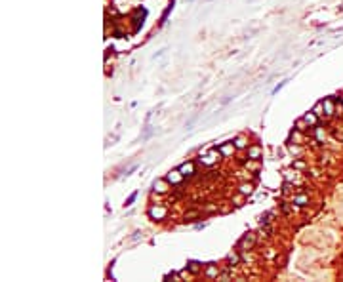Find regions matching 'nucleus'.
<instances>
[{
	"instance_id": "obj_1",
	"label": "nucleus",
	"mask_w": 343,
	"mask_h": 282,
	"mask_svg": "<svg viewBox=\"0 0 343 282\" xmlns=\"http://www.w3.org/2000/svg\"><path fill=\"white\" fill-rule=\"evenodd\" d=\"M179 172H181L183 175H193V174H195V166H193V164H183V166L179 168Z\"/></svg>"
},
{
	"instance_id": "obj_2",
	"label": "nucleus",
	"mask_w": 343,
	"mask_h": 282,
	"mask_svg": "<svg viewBox=\"0 0 343 282\" xmlns=\"http://www.w3.org/2000/svg\"><path fill=\"white\" fill-rule=\"evenodd\" d=\"M181 177H183V174L178 170V172H172V174L168 175V181H172V183H179V181H181Z\"/></svg>"
},
{
	"instance_id": "obj_3",
	"label": "nucleus",
	"mask_w": 343,
	"mask_h": 282,
	"mask_svg": "<svg viewBox=\"0 0 343 282\" xmlns=\"http://www.w3.org/2000/svg\"><path fill=\"white\" fill-rule=\"evenodd\" d=\"M164 216H166V210H164V208H153V210H151V217H158V219H160V217H164Z\"/></svg>"
},
{
	"instance_id": "obj_4",
	"label": "nucleus",
	"mask_w": 343,
	"mask_h": 282,
	"mask_svg": "<svg viewBox=\"0 0 343 282\" xmlns=\"http://www.w3.org/2000/svg\"><path fill=\"white\" fill-rule=\"evenodd\" d=\"M316 116H318V115L313 111V112H309V115H305V118H303V120H305V122H309V124H316Z\"/></svg>"
},
{
	"instance_id": "obj_5",
	"label": "nucleus",
	"mask_w": 343,
	"mask_h": 282,
	"mask_svg": "<svg viewBox=\"0 0 343 282\" xmlns=\"http://www.w3.org/2000/svg\"><path fill=\"white\" fill-rule=\"evenodd\" d=\"M248 156H250V158H257V156H259V149H257V147L248 149Z\"/></svg>"
},
{
	"instance_id": "obj_6",
	"label": "nucleus",
	"mask_w": 343,
	"mask_h": 282,
	"mask_svg": "<svg viewBox=\"0 0 343 282\" xmlns=\"http://www.w3.org/2000/svg\"><path fill=\"white\" fill-rule=\"evenodd\" d=\"M324 109L328 111V115H334V105H332V101H330V99L324 101Z\"/></svg>"
},
{
	"instance_id": "obj_7",
	"label": "nucleus",
	"mask_w": 343,
	"mask_h": 282,
	"mask_svg": "<svg viewBox=\"0 0 343 282\" xmlns=\"http://www.w3.org/2000/svg\"><path fill=\"white\" fill-rule=\"evenodd\" d=\"M240 193L242 195H246V193L250 195L252 193V185H240Z\"/></svg>"
},
{
	"instance_id": "obj_8",
	"label": "nucleus",
	"mask_w": 343,
	"mask_h": 282,
	"mask_svg": "<svg viewBox=\"0 0 343 282\" xmlns=\"http://www.w3.org/2000/svg\"><path fill=\"white\" fill-rule=\"evenodd\" d=\"M294 202H295V204H299V206H303V204H307V196H297Z\"/></svg>"
},
{
	"instance_id": "obj_9",
	"label": "nucleus",
	"mask_w": 343,
	"mask_h": 282,
	"mask_svg": "<svg viewBox=\"0 0 343 282\" xmlns=\"http://www.w3.org/2000/svg\"><path fill=\"white\" fill-rule=\"evenodd\" d=\"M137 198V193H134V195H130V198L126 200V206H132V204H134V200Z\"/></svg>"
},
{
	"instance_id": "obj_10",
	"label": "nucleus",
	"mask_w": 343,
	"mask_h": 282,
	"mask_svg": "<svg viewBox=\"0 0 343 282\" xmlns=\"http://www.w3.org/2000/svg\"><path fill=\"white\" fill-rule=\"evenodd\" d=\"M212 162H215V154H210L204 158V164H212Z\"/></svg>"
},
{
	"instance_id": "obj_11",
	"label": "nucleus",
	"mask_w": 343,
	"mask_h": 282,
	"mask_svg": "<svg viewBox=\"0 0 343 282\" xmlns=\"http://www.w3.org/2000/svg\"><path fill=\"white\" fill-rule=\"evenodd\" d=\"M322 109H324V103H318L316 107H315V112H316V115L320 116V115H322Z\"/></svg>"
},
{
	"instance_id": "obj_12",
	"label": "nucleus",
	"mask_w": 343,
	"mask_h": 282,
	"mask_svg": "<svg viewBox=\"0 0 343 282\" xmlns=\"http://www.w3.org/2000/svg\"><path fill=\"white\" fill-rule=\"evenodd\" d=\"M236 147H238V149H242V147H246V141L242 139V137H238V139H236Z\"/></svg>"
},
{
	"instance_id": "obj_13",
	"label": "nucleus",
	"mask_w": 343,
	"mask_h": 282,
	"mask_svg": "<svg viewBox=\"0 0 343 282\" xmlns=\"http://www.w3.org/2000/svg\"><path fill=\"white\" fill-rule=\"evenodd\" d=\"M221 153H223V154H229V153H233V149L227 145V147H221Z\"/></svg>"
},
{
	"instance_id": "obj_14",
	"label": "nucleus",
	"mask_w": 343,
	"mask_h": 282,
	"mask_svg": "<svg viewBox=\"0 0 343 282\" xmlns=\"http://www.w3.org/2000/svg\"><path fill=\"white\" fill-rule=\"evenodd\" d=\"M154 187H158V191H160V193H162V191H166V189H164V183H162V181H158V183H154Z\"/></svg>"
},
{
	"instance_id": "obj_15",
	"label": "nucleus",
	"mask_w": 343,
	"mask_h": 282,
	"mask_svg": "<svg viewBox=\"0 0 343 282\" xmlns=\"http://www.w3.org/2000/svg\"><path fill=\"white\" fill-rule=\"evenodd\" d=\"M208 275H210V276H214V275H215V269H214V267H210V269H208Z\"/></svg>"
}]
</instances>
